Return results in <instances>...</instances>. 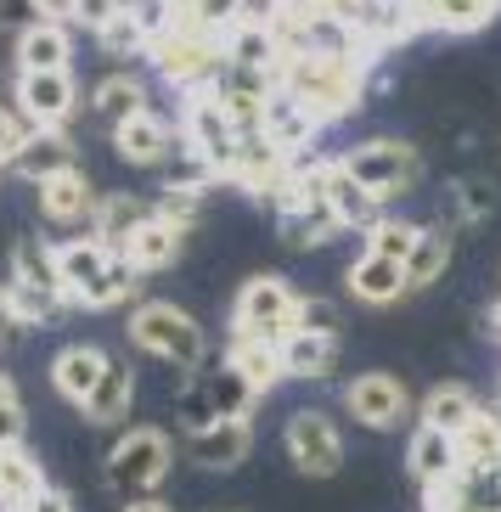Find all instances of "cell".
Returning a JSON list of instances; mask_svg holds the SVG:
<instances>
[{
    "label": "cell",
    "mask_w": 501,
    "mask_h": 512,
    "mask_svg": "<svg viewBox=\"0 0 501 512\" xmlns=\"http://www.w3.org/2000/svg\"><path fill=\"white\" fill-rule=\"evenodd\" d=\"M96 40H102V51L107 57H147V40H152V23L147 17L136 12V0H130V6H124V17L119 23H107L102 34H96Z\"/></svg>",
    "instance_id": "cell-36"
},
{
    "label": "cell",
    "mask_w": 501,
    "mask_h": 512,
    "mask_svg": "<svg viewBox=\"0 0 501 512\" xmlns=\"http://www.w3.org/2000/svg\"><path fill=\"white\" fill-rule=\"evenodd\" d=\"M147 62L169 79V85H181V91L192 96V91H209L214 79L226 74V40H214L198 23H186V17L169 12L147 40Z\"/></svg>",
    "instance_id": "cell-2"
},
{
    "label": "cell",
    "mask_w": 501,
    "mask_h": 512,
    "mask_svg": "<svg viewBox=\"0 0 501 512\" xmlns=\"http://www.w3.org/2000/svg\"><path fill=\"white\" fill-rule=\"evenodd\" d=\"M350 293H355V304H372V310H389V304H400L411 293V276H406V265L400 259H383V254H355V265H350Z\"/></svg>",
    "instance_id": "cell-17"
},
{
    "label": "cell",
    "mask_w": 501,
    "mask_h": 512,
    "mask_svg": "<svg viewBox=\"0 0 501 512\" xmlns=\"http://www.w3.org/2000/svg\"><path fill=\"white\" fill-rule=\"evenodd\" d=\"M175 124L164 119V113H141V119H130V124H119L113 130V152H119L124 164H141V169H152V164H164L169 152H175Z\"/></svg>",
    "instance_id": "cell-21"
},
{
    "label": "cell",
    "mask_w": 501,
    "mask_h": 512,
    "mask_svg": "<svg viewBox=\"0 0 501 512\" xmlns=\"http://www.w3.org/2000/svg\"><path fill=\"white\" fill-rule=\"evenodd\" d=\"M62 316V304L46 299V293H34V287H23L17 276H6V332H23V327H51V321Z\"/></svg>",
    "instance_id": "cell-34"
},
{
    "label": "cell",
    "mask_w": 501,
    "mask_h": 512,
    "mask_svg": "<svg viewBox=\"0 0 501 512\" xmlns=\"http://www.w3.org/2000/svg\"><path fill=\"white\" fill-rule=\"evenodd\" d=\"M164 6H169V12H175V17H181L186 6H192V0H164Z\"/></svg>",
    "instance_id": "cell-49"
},
{
    "label": "cell",
    "mask_w": 501,
    "mask_h": 512,
    "mask_svg": "<svg viewBox=\"0 0 501 512\" xmlns=\"http://www.w3.org/2000/svg\"><path fill=\"white\" fill-rule=\"evenodd\" d=\"M136 287H141V271L124 254H113V265H107V276L91 287L85 310H113V304H130V299H136Z\"/></svg>",
    "instance_id": "cell-40"
},
{
    "label": "cell",
    "mask_w": 501,
    "mask_h": 512,
    "mask_svg": "<svg viewBox=\"0 0 501 512\" xmlns=\"http://www.w3.org/2000/svg\"><path fill=\"white\" fill-rule=\"evenodd\" d=\"M34 136H40V124L17 107V96H6V119H0V158H6V164L23 158V147H29Z\"/></svg>",
    "instance_id": "cell-41"
},
{
    "label": "cell",
    "mask_w": 501,
    "mask_h": 512,
    "mask_svg": "<svg viewBox=\"0 0 501 512\" xmlns=\"http://www.w3.org/2000/svg\"><path fill=\"white\" fill-rule=\"evenodd\" d=\"M12 96L40 130H68V119H74V107H79L74 68H62V74H17Z\"/></svg>",
    "instance_id": "cell-11"
},
{
    "label": "cell",
    "mask_w": 501,
    "mask_h": 512,
    "mask_svg": "<svg viewBox=\"0 0 501 512\" xmlns=\"http://www.w3.org/2000/svg\"><path fill=\"white\" fill-rule=\"evenodd\" d=\"M12 68L17 74H62V68H74V40H68V29H57V23H23L12 40Z\"/></svg>",
    "instance_id": "cell-14"
},
{
    "label": "cell",
    "mask_w": 501,
    "mask_h": 512,
    "mask_svg": "<svg viewBox=\"0 0 501 512\" xmlns=\"http://www.w3.org/2000/svg\"><path fill=\"white\" fill-rule=\"evenodd\" d=\"M293 332H327V338H338V310L327 299H304L299 304V327Z\"/></svg>",
    "instance_id": "cell-44"
},
{
    "label": "cell",
    "mask_w": 501,
    "mask_h": 512,
    "mask_svg": "<svg viewBox=\"0 0 501 512\" xmlns=\"http://www.w3.org/2000/svg\"><path fill=\"white\" fill-rule=\"evenodd\" d=\"M254 451V422H214L203 434H186V462L203 473H231Z\"/></svg>",
    "instance_id": "cell-15"
},
{
    "label": "cell",
    "mask_w": 501,
    "mask_h": 512,
    "mask_svg": "<svg viewBox=\"0 0 501 512\" xmlns=\"http://www.w3.org/2000/svg\"><path fill=\"white\" fill-rule=\"evenodd\" d=\"M181 141L198 152V158L214 169V175H220V181H226L248 136L226 119V113H220V102H214L209 91H192V96H186V113H181Z\"/></svg>",
    "instance_id": "cell-7"
},
{
    "label": "cell",
    "mask_w": 501,
    "mask_h": 512,
    "mask_svg": "<svg viewBox=\"0 0 501 512\" xmlns=\"http://www.w3.org/2000/svg\"><path fill=\"white\" fill-rule=\"evenodd\" d=\"M124 6H130V0H79V23H85L91 34H102L107 23L124 17Z\"/></svg>",
    "instance_id": "cell-45"
},
{
    "label": "cell",
    "mask_w": 501,
    "mask_h": 512,
    "mask_svg": "<svg viewBox=\"0 0 501 512\" xmlns=\"http://www.w3.org/2000/svg\"><path fill=\"white\" fill-rule=\"evenodd\" d=\"M91 107H96V119H102V124H113V130H119V124L141 119L152 102H147V85H141L136 74H107L102 85H96Z\"/></svg>",
    "instance_id": "cell-31"
},
{
    "label": "cell",
    "mask_w": 501,
    "mask_h": 512,
    "mask_svg": "<svg viewBox=\"0 0 501 512\" xmlns=\"http://www.w3.org/2000/svg\"><path fill=\"white\" fill-rule=\"evenodd\" d=\"M411 400L406 383H400L395 372H361L344 383V411H350L361 428H378V434H395L400 422L411 417Z\"/></svg>",
    "instance_id": "cell-9"
},
{
    "label": "cell",
    "mask_w": 501,
    "mask_h": 512,
    "mask_svg": "<svg viewBox=\"0 0 501 512\" xmlns=\"http://www.w3.org/2000/svg\"><path fill=\"white\" fill-rule=\"evenodd\" d=\"M417 242H423V226H417V220L383 214L378 226L366 231V254H383V259H400V265H406V259L417 254Z\"/></svg>",
    "instance_id": "cell-37"
},
{
    "label": "cell",
    "mask_w": 501,
    "mask_h": 512,
    "mask_svg": "<svg viewBox=\"0 0 501 512\" xmlns=\"http://www.w3.org/2000/svg\"><path fill=\"white\" fill-rule=\"evenodd\" d=\"M282 445H288V462L304 479H333L344 467V434L327 411H293L288 428H282Z\"/></svg>",
    "instance_id": "cell-8"
},
{
    "label": "cell",
    "mask_w": 501,
    "mask_h": 512,
    "mask_svg": "<svg viewBox=\"0 0 501 512\" xmlns=\"http://www.w3.org/2000/svg\"><path fill=\"white\" fill-rule=\"evenodd\" d=\"M130 411H136V372H130L124 355H113V361H107V377L96 383L91 400H85V422H91V428H124Z\"/></svg>",
    "instance_id": "cell-24"
},
{
    "label": "cell",
    "mask_w": 501,
    "mask_h": 512,
    "mask_svg": "<svg viewBox=\"0 0 501 512\" xmlns=\"http://www.w3.org/2000/svg\"><path fill=\"white\" fill-rule=\"evenodd\" d=\"M46 490H51V479L40 473V462L23 445L17 451H0V501H6V512H29Z\"/></svg>",
    "instance_id": "cell-29"
},
{
    "label": "cell",
    "mask_w": 501,
    "mask_h": 512,
    "mask_svg": "<svg viewBox=\"0 0 501 512\" xmlns=\"http://www.w3.org/2000/svg\"><path fill=\"white\" fill-rule=\"evenodd\" d=\"M496 332H501V304H496Z\"/></svg>",
    "instance_id": "cell-50"
},
{
    "label": "cell",
    "mask_w": 501,
    "mask_h": 512,
    "mask_svg": "<svg viewBox=\"0 0 501 512\" xmlns=\"http://www.w3.org/2000/svg\"><path fill=\"white\" fill-rule=\"evenodd\" d=\"M57 259H62V287H68V304H85L91 299V287L107 276V265H113V248L107 242H96L91 231H79V237L57 242Z\"/></svg>",
    "instance_id": "cell-19"
},
{
    "label": "cell",
    "mask_w": 501,
    "mask_h": 512,
    "mask_svg": "<svg viewBox=\"0 0 501 512\" xmlns=\"http://www.w3.org/2000/svg\"><path fill=\"white\" fill-rule=\"evenodd\" d=\"M96 203H102V197H96V186H91L85 169H68V175H57V181L40 186V214H46L51 226H62V231H74V226L91 231Z\"/></svg>",
    "instance_id": "cell-16"
},
{
    "label": "cell",
    "mask_w": 501,
    "mask_h": 512,
    "mask_svg": "<svg viewBox=\"0 0 501 512\" xmlns=\"http://www.w3.org/2000/svg\"><path fill=\"white\" fill-rule=\"evenodd\" d=\"M276 91H288L316 124H333V119H344L350 107H361L366 62H361V51H350V57H321V51H310V57H288V68H282V79H276Z\"/></svg>",
    "instance_id": "cell-1"
},
{
    "label": "cell",
    "mask_w": 501,
    "mask_h": 512,
    "mask_svg": "<svg viewBox=\"0 0 501 512\" xmlns=\"http://www.w3.org/2000/svg\"><path fill=\"white\" fill-rule=\"evenodd\" d=\"M417 411H423L417 422H428V428H440V434L456 439L473 417H479V411H485V400H479L468 383H434V389L417 400Z\"/></svg>",
    "instance_id": "cell-27"
},
{
    "label": "cell",
    "mask_w": 501,
    "mask_h": 512,
    "mask_svg": "<svg viewBox=\"0 0 501 512\" xmlns=\"http://www.w3.org/2000/svg\"><path fill=\"white\" fill-rule=\"evenodd\" d=\"M344 169H350L378 203H395L400 192H411V186L423 181V152L411 147V141L372 136V141H355V147L344 152Z\"/></svg>",
    "instance_id": "cell-6"
},
{
    "label": "cell",
    "mask_w": 501,
    "mask_h": 512,
    "mask_svg": "<svg viewBox=\"0 0 501 512\" xmlns=\"http://www.w3.org/2000/svg\"><path fill=\"white\" fill-rule=\"evenodd\" d=\"M456 203H462V220H490L496 214V192L485 181H456Z\"/></svg>",
    "instance_id": "cell-43"
},
{
    "label": "cell",
    "mask_w": 501,
    "mask_h": 512,
    "mask_svg": "<svg viewBox=\"0 0 501 512\" xmlns=\"http://www.w3.org/2000/svg\"><path fill=\"white\" fill-rule=\"evenodd\" d=\"M169 467H175V439H169V428L136 422V428H124V434L107 445L102 479H107V490H119L124 501H141L169 479Z\"/></svg>",
    "instance_id": "cell-4"
},
{
    "label": "cell",
    "mask_w": 501,
    "mask_h": 512,
    "mask_svg": "<svg viewBox=\"0 0 501 512\" xmlns=\"http://www.w3.org/2000/svg\"><path fill=\"white\" fill-rule=\"evenodd\" d=\"M192 383H198V389L209 394L214 411H220L226 422H248V417H254V406L265 400V394H259L254 383H248V377L237 372L231 361H209L203 372H192Z\"/></svg>",
    "instance_id": "cell-23"
},
{
    "label": "cell",
    "mask_w": 501,
    "mask_h": 512,
    "mask_svg": "<svg viewBox=\"0 0 501 512\" xmlns=\"http://www.w3.org/2000/svg\"><path fill=\"white\" fill-rule=\"evenodd\" d=\"M29 512H74V496H68V490H57V484H51V490H46V496H40V501H34Z\"/></svg>",
    "instance_id": "cell-47"
},
{
    "label": "cell",
    "mask_w": 501,
    "mask_h": 512,
    "mask_svg": "<svg viewBox=\"0 0 501 512\" xmlns=\"http://www.w3.org/2000/svg\"><path fill=\"white\" fill-rule=\"evenodd\" d=\"M226 361L237 366V372H243L259 394H271L276 383L288 377V366H282V344H254V338H231Z\"/></svg>",
    "instance_id": "cell-33"
},
{
    "label": "cell",
    "mask_w": 501,
    "mask_h": 512,
    "mask_svg": "<svg viewBox=\"0 0 501 512\" xmlns=\"http://www.w3.org/2000/svg\"><path fill=\"white\" fill-rule=\"evenodd\" d=\"M147 220H152V203H147V197H136V192H107L102 203H96L91 237L107 242L113 254H124V248H130V237H136Z\"/></svg>",
    "instance_id": "cell-25"
},
{
    "label": "cell",
    "mask_w": 501,
    "mask_h": 512,
    "mask_svg": "<svg viewBox=\"0 0 501 512\" xmlns=\"http://www.w3.org/2000/svg\"><path fill=\"white\" fill-rule=\"evenodd\" d=\"M130 344L141 355H158V361L181 366V372H203L209 366V332H203V321L169 299H141L130 310Z\"/></svg>",
    "instance_id": "cell-3"
},
{
    "label": "cell",
    "mask_w": 501,
    "mask_h": 512,
    "mask_svg": "<svg viewBox=\"0 0 501 512\" xmlns=\"http://www.w3.org/2000/svg\"><path fill=\"white\" fill-rule=\"evenodd\" d=\"M316 136H321V124L310 119V113H304V107L293 102L288 91H271V113H265V141H271L276 152H288L293 164H299Z\"/></svg>",
    "instance_id": "cell-26"
},
{
    "label": "cell",
    "mask_w": 501,
    "mask_h": 512,
    "mask_svg": "<svg viewBox=\"0 0 501 512\" xmlns=\"http://www.w3.org/2000/svg\"><path fill=\"white\" fill-rule=\"evenodd\" d=\"M282 366H288V377H333L338 338H327V332H288L282 338Z\"/></svg>",
    "instance_id": "cell-32"
},
{
    "label": "cell",
    "mask_w": 501,
    "mask_h": 512,
    "mask_svg": "<svg viewBox=\"0 0 501 512\" xmlns=\"http://www.w3.org/2000/svg\"><path fill=\"white\" fill-rule=\"evenodd\" d=\"M107 355L102 344H62L57 355H51V389L68 400V406H79L85 411V400L96 394V383L107 377Z\"/></svg>",
    "instance_id": "cell-12"
},
{
    "label": "cell",
    "mask_w": 501,
    "mask_h": 512,
    "mask_svg": "<svg viewBox=\"0 0 501 512\" xmlns=\"http://www.w3.org/2000/svg\"><path fill=\"white\" fill-rule=\"evenodd\" d=\"M445 265H451V237H445V231H434V226H423V242H417V254L406 259L411 293H417V287H428V282H440Z\"/></svg>",
    "instance_id": "cell-38"
},
{
    "label": "cell",
    "mask_w": 501,
    "mask_h": 512,
    "mask_svg": "<svg viewBox=\"0 0 501 512\" xmlns=\"http://www.w3.org/2000/svg\"><path fill=\"white\" fill-rule=\"evenodd\" d=\"M29 12L40 17V23L68 29V23H79V0H29Z\"/></svg>",
    "instance_id": "cell-46"
},
{
    "label": "cell",
    "mask_w": 501,
    "mask_h": 512,
    "mask_svg": "<svg viewBox=\"0 0 501 512\" xmlns=\"http://www.w3.org/2000/svg\"><path fill=\"white\" fill-rule=\"evenodd\" d=\"M456 451H462V467H501V411H479L456 434Z\"/></svg>",
    "instance_id": "cell-35"
},
{
    "label": "cell",
    "mask_w": 501,
    "mask_h": 512,
    "mask_svg": "<svg viewBox=\"0 0 501 512\" xmlns=\"http://www.w3.org/2000/svg\"><path fill=\"white\" fill-rule=\"evenodd\" d=\"M226 181L243 186V192H254V197H271V203H282V197L293 192V181H299V164H293L288 152H276L265 136H248Z\"/></svg>",
    "instance_id": "cell-10"
},
{
    "label": "cell",
    "mask_w": 501,
    "mask_h": 512,
    "mask_svg": "<svg viewBox=\"0 0 501 512\" xmlns=\"http://www.w3.org/2000/svg\"><path fill=\"white\" fill-rule=\"evenodd\" d=\"M321 186H327V209H333V220L344 231H372L383 220V203L344 169V158H327L321 164Z\"/></svg>",
    "instance_id": "cell-13"
},
{
    "label": "cell",
    "mask_w": 501,
    "mask_h": 512,
    "mask_svg": "<svg viewBox=\"0 0 501 512\" xmlns=\"http://www.w3.org/2000/svg\"><path fill=\"white\" fill-rule=\"evenodd\" d=\"M406 467H411V479L423 484H445L462 473V451H456V439L440 434V428H428V422H417L406 434Z\"/></svg>",
    "instance_id": "cell-18"
},
{
    "label": "cell",
    "mask_w": 501,
    "mask_h": 512,
    "mask_svg": "<svg viewBox=\"0 0 501 512\" xmlns=\"http://www.w3.org/2000/svg\"><path fill=\"white\" fill-rule=\"evenodd\" d=\"M0 417H6V434H0V451H17L23 434H29V406H23V389H17V377L0 383Z\"/></svg>",
    "instance_id": "cell-42"
},
{
    "label": "cell",
    "mask_w": 501,
    "mask_h": 512,
    "mask_svg": "<svg viewBox=\"0 0 501 512\" xmlns=\"http://www.w3.org/2000/svg\"><path fill=\"white\" fill-rule=\"evenodd\" d=\"M417 29H451V34H473L485 29L501 12V0H406Z\"/></svg>",
    "instance_id": "cell-28"
},
{
    "label": "cell",
    "mask_w": 501,
    "mask_h": 512,
    "mask_svg": "<svg viewBox=\"0 0 501 512\" xmlns=\"http://www.w3.org/2000/svg\"><path fill=\"white\" fill-rule=\"evenodd\" d=\"M6 276H17L23 287L46 293V299H57V304H68V287H62V259H57V248H51V242H40L34 231H23V237L12 242V271H6Z\"/></svg>",
    "instance_id": "cell-22"
},
{
    "label": "cell",
    "mask_w": 501,
    "mask_h": 512,
    "mask_svg": "<svg viewBox=\"0 0 501 512\" xmlns=\"http://www.w3.org/2000/svg\"><path fill=\"white\" fill-rule=\"evenodd\" d=\"M119 512H175L169 501H158V496H141V501H124Z\"/></svg>",
    "instance_id": "cell-48"
},
{
    "label": "cell",
    "mask_w": 501,
    "mask_h": 512,
    "mask_svg": "<svg viewBox=\"0 0 501 512\" xmlns=\"http://www.w3.org/2000/svg\"><path fill=\"white\" fill-rule=\"evenodd\" d=\"M68 169H79L74 136H68V130H40V136L23 147V158H12V164H6V175L46 186V181H57V175H68Z\"/></svg>",
    "instance_id": "cell-20"
},
{
    "label": "cell",
    "mask_w": 501,
    "mask_h": 512,
    "mask_svg": "<svg viewBox=\"0 0 501 512\" xmlns=\"http://www.w3.org/2000/svg\"><path fill=\"white\" fill-rule=\"evenodd\" d=\"M181 17H186V23H198L203 34H214V40H226L237 23L254 17V6H248V0H192Z\"/></svg>",
    "instance_id": "cell-39"
},
{
    "label": "cell",
    "mask_w": 501,
    "mask_h": 512,
    "mask_svg": "<svg viewBox=\"0 0 501 512\" xmlns=\"http://www.w3.org/2000/svg\"><path fill=\"white\" fill-rule=\"evenodd\" d=\"M304 293L288 276H254L243 282V293L231 299V338H254V344H282L299 327Z\"/></svg>",
    "instance_id": "cell-5"
},
{
    "label": "cell",
    "mask_w": 501,
    "mask_h": 512,
    "mask_svg": "<svg viewBox=\"0 0 501 512\" xmlns=\"http://www.w3.org/2000/svg\"><path fill=\"white\" fill-rule=\"evenodd\" d=\"M181 242H186V231H181V226H169V220H158V214H152L147 226H141L136 237H130L124 259H130V265H136L141 276H147V271H169V265L181 259Z\"/></svg>",
    "instance_id": "cell-30"
}]
</instances>
